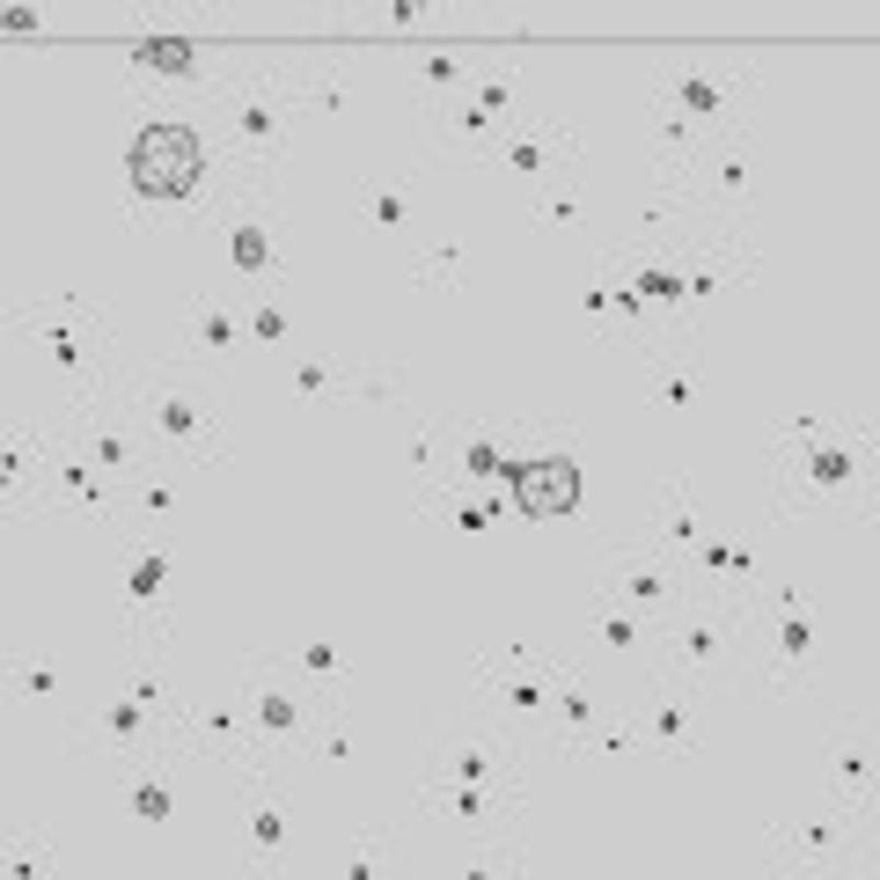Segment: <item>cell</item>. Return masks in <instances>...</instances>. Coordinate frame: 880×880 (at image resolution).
Wrapping results in <instances>:
<instances>
[{
  "label": "cell",
  "instance_id": "1",
  "mask_svg": "<svg viewBox=\"0 0 880 880\" xmlns=\"http://www.w3.org/2000/svg\"><path fill=\"white\" fill-rule=\"evenodd\" d=\"M132 176H140V192H154V198L184 192V184L198 176V147H192V132H147V140L132 147Z\"/></svg>",
  "mask_w": 880,
  "mask_h": 880
}]
</instances>
